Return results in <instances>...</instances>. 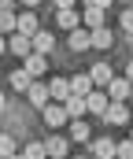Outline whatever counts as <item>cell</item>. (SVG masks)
Here are the masks:
<instances>
[{"label":"cell","instance_id":"cell-3","mask_svg":"<svg viewBox=\"0 0 133 159\" xmlns=\"http://www.w3.org/2000/svg\"><path fill=\"white\" fill-rule=\"evenodd\" d=\"M104 93H107V100H111V104H130V93H133V85H130L126 78H115L111 85H107V89H104Z\"/></svg>","mask_w":133,"mask_h":159},{"label":"cell","instance_id":"cell-24","mask_svg":"<svg viewBox=\"0 0 133 159\" xmlns=\"http://www.w3.org/2000/svg\"><path fill=\"white\" fill-rule=\"evenodd\" d=\"M115 159H133V137H126V141L115 144Z\"/></svg>","mask_w":133,"mask_h":159},{"label":"cell","instance_id":"cell-19","mask_svg":"<svg viewBox=\"0 0 133 159\" xmlns=\"http://www.w3.org/2000/svg\"><path fill=\"white\" fill-rule=\"evenodd\" d=\"M82 22H85V30H100V26H104V11H100V7H92V4H85Z\"/></svg>","mask_w":133,"mask_h":159},{"label":"cell","instance_id":"cell-9","mask_svg":"<svg viewBox=\"0 0 133 159\" xmlns=\"http://www.w3.org/2000/svg\"><path fill=\"white\" fill-rule=\"evenodd\" d=\"M41 115H44V126H52V129H59V126H63V122L70 119V115H67V107H63V104H48V107H44Z\"/></svg>","mask_w":133,"mask_h":159},{"label":"cell","instance_id":"cell-6","mask_svg":"<svg viewBox=\"0 0 133 159\" xmlns=\"http://www.w3.org/2000/svg\"><path fill=\"white\" fill-rule=\"evenodd\" d=\"M7 52H11V56H19V59L33 56V37H22V34H11V37H7Z\"/></svg>","mask_w":133,"mask_h":159},{"label":"cell","instance_id":"cell-36","mask_svg":"<svg viewBox=\"0 0 133 159\" xmlns=\"http://www.w3.org/2000/svg\"><path fill=\"white\" fill-rule=\"evenodd\" d=\"M70 159H85V156H70Z\"/></svg>","mask_w":133,"mask_h":159},{"label":"cell","instance_id":"cell-5","mask_svg":"<svg viewBox=\"0 0 133 159\" xmlns=\"http://www.w3.org/2000/svg\"><path fill=\"white\" fill-rule=\"evenodd\" d=\"M89 152H92V159H115V141L104 133V137H92L89 141Z\"/></svg>","mask_w":133,"mask_h":159},{"label":"cell","instance_id":"cell-31","mask_svg":"<svg viewBox=\"0 0 133 159\" xmlns=\"http://www.w3.org/2000/svg\"><path fill=\"white\" fill-rule=\"evenodd\" d=\"M0 11H15V0H0Z\"/></svg>","mask_w":133,"mask_h":159},{"label":"cell","instance_id":"cell-16","mask_svg":"<svg viewBox=\"0 0 133 159\" xmlns=\"http://www.w3.org/2000/svg\"><path fill=\"white\" fill-rule=\"evenodd\" d=\"M70 137H74L78 144H89V141H92V129H89V122H85V119H70Z\"/></svg>","mask_w":133,"mask_h":159},{"label":"cell","instance_id":"cell-26","mask_svg":"<svg viewBox=\"0 0 133 159\" xmlns=\"http://www.w3.org/2000/svg\"><path fill=\"white\" fill-rule=\"evenodd\" d=\"M118 22H122V30L133 37V7H126V11H122V19H118Z\"/></svg>","mask_w":133,"mask_h":159},{"label":"cell","instance_id":"cell-15","mask_svg":"<svg viewBox=\"0 0 133 159\" xmlns=\"http://www.w3.org/2000/svg\"><path fill=\"white\" fill-rule=\"evenodd\" d=\"M52 48H55V34H48V30H37V34H33V52H37V56H48Z\"/></svg>","mask_w":133,"mask_h":159},{"label":"cell","instance_id":"cell-32","mask_svg":"<svg viewBox=\"0 0 133 159\" xmlns=\"http://www.w3.org/2000/svg\"><path fill=\"white\" fill-rule=\"evenodd\" d=\"M4 52H7V37L0 34V56H4Z\"/></svg>","mask_w":133,"mask_h":159},{"label":"cell","instance_id":"cell-22","mask_svg":"<svg viewBox=\"0 0 133 159\" xmlns=\"http://www.w3.org/2000/svg\"><path fill=\"white\" fill-rule=\"evenodd\" d=\"M22 156L26 159H48V148H44V141H30V144L22 148Z\"/></svg>","mask_w":133,"mask_h":159},{"label":"cell","instance_id":"cell-18","mask_svg":"<svg viewBox=\"0 0 133 159\" xmlns=\"http://www.w3.org/2000/svg\"><path fill=\"white\" fill-rule=\"evenodd\" d=\"M92 34V48H100V52H107L111 44H115V34L107 30V26H100V30H89Z\"/></svg>","mask_w":133,"mask_h":159},{"label":"cell","instance_id":"cell-20","mask_svg":"<svg viewBox=\"0 0 133 159\" xmlns=\"http://www.w3.org/2000/svg\"><path fill=\"white\" fill-rule=\"evenodd\" d=\"M96 85H92V78L89 74H74V81H70V96H89Z\"/></svg>","mask_w":133,"mask_h":159},{"label":"cell","instance_id":"cell-17","mask_svg":"<svg viewBox=\"0 0 133 159\" xmlns=\"http://www.w3.org/2000/svg\"><path fill=\"white\" fill-rule=\"evenodd\" d=\"M63 107H67V115H70V119H89V104H85V96H70Z\"/></svg>","mask_w":133,"mask_h":159},{"label":"cell","instance_id":"cell-4","mask_svg":"<svg viewBox=\"0 0 133 159\" xmlns=\"http://www.w3.org/2000/svg\"><path fill=\"white\" fill-rule=\"evenodd\" d=\"M26 100H30L37 111H44V107L52 104V93H48V85H44V81H33V85L26 89Z\"/></svg>","mask_w":133,"mask_h":159},{"label":"cell","instance_id":"cell-2","mask_svg":"<svg viewBox=\"0 0 133 159\" xmlns=\"http://www.w3.org/2000/svg\"><path fill=\"white\" fill-rule=\"evenodd\" d=\"M89 78H92L96 89H107V85L115 81V70H111V63H107V59H96V63H92V70H89Z\"/></svg>","mask_w":133,"mask_h":159},{"label":"cell","instance_id":"cell-11","mask_svg":"<svg viewBox=\"0 0 133 159\" xmlns=\"http://www.w3.org/2000/svg\"><path fill=\"white\" fill-rule=\"evenodd\" d=\"M37 30H41L37 15H33V11H19V26H15V34H22V37H33Z\"/></svg>","mask_w":133,"mask_h":159},{"label":"cell","instance_id":"cell-8","mask_svg":"<svg viewBox=\"0 0 133 159\" xmlns=\"http://www.w3.org/2000/svg\"><path fill=\"white\" fill-rule=\"evenodd\" d=\"M48 93H52V104H67L70 100V78H52Z\"/></svg>","mask_w":133,"mask_h":159},{"label":"cell","instance_id":"cell-7","mask_svg":"<svg viewBox=\"0 0 133 159\" xmlns=\"http://www.w3.org/2000/svg\"><path fill=\"white\" fill-rule=\"evenodd\" d=\"M130 115H133L130 104H111V107H107V115H104V122H107V126H126Z\"/></svg>","mask_w":133,"mask_h":159},{"label":"cell","instance_id":"cell-14","mask_svg":"<svg viewBox=\"0 0 133 159\" xmlns=\"http://www.w3.org/2000/svg\"><path fill=\"white\" fill-rule=\"evenodd\" d=\"M85 48H92V34H89L85 26L70 30V52H85Z\"/></svg>","mask_w":133,"mask_h":159},{"label":"cell","instance_id":"cell-25","mask_svg":"<svg viewBox=\"0 0 133 159\" xmlns=\"http://www.w3.org/2000/svg\"><path fill=\"white\" fill-rule=\"evenodd\" d=\"M7 156H15V137L11 133H0V159H7Z\"/></svg>","mask_w":133,"mask_h":159},{"label":"cell","instance_id":"cell-35","mask_svg":"<svg viewBox=\"0 0 133 159\" xmlns=\"http://www.w3.org/2000/svg\"><path fill=\"white\" fill-rule=\"evenodd\" d=\"M130 107H133V93H130Z\"/></svg>","mask_w":133,"mask_h":159},{"label":"cell","instance_id":"cell-29","mask_svg":"<svg viewBox=\"0 0 133 159\" xmlns=\"http://www.w3.org/2000/svg\"><path fill=\"white\" fill-rule=\"evenodd\" d=\"M122 78H126V81H130V85H133V59H130V63H126V74H122Z\"/></svg>","mask_w":133,"mask_h":159},{"label":"cell","instance_id":"cell-13","mask_svg":"<svg viewBox=\"0 0 133 159\" xmlns=\"http://www.w3.org/2000/svg\"><path fill=\"white\" fill-rule=\"evenodd\" d=\"M22 67H26V74H30L33 81H41V78H44V67H48V59L33 52V56H26V59H22Z\"/></svg>","mask_w":133,"mask_h":159},{"label":"cell","instance_id":"cell-39","mask_svg":"<svg viewBox=\"0 0 133 159\" xmlns=\"http://www.w3.org/2000/svg\"><path fill=\"white\" fill-rule=\"evenodd\" d=\"M126 4H130V0H126Z\"/></svg>","mask_w":133,"mask_h":159},{"label":"cell","instance_id":"cell-30","mask_svg":"<svg viewBox=\"0 0 133 159\" xmlns=\"http://www.w3.org/2000/svg\"><path fill=\"white\" fill-rule=\"evenodd\" d=\"M19 4H22V7H26V11H33V7H37V4H41V0H19Z\"/></svg>","mask_w":133,"mask_h":159},{"label":"cell","instance_id":"cell-28","mask_svg":"<svg viewBox=\"0 0 133 159\" xmlns=\"http://www.w3.org/2000/svg\"><path fill=\"white\" fill-rule=\"evenodd\" d=\"M55 4V11H67V7H74V0H52Z\"/></svg>","mask_w":133,"mask_h":159},{"label":"cell","instance_id":"cell-12","mask_svg":"<svg viewBox=\"0 0 133 159\" xmlns=\"http://www.w3.org/2000/svg\"><path fill=\"white\" fill-rule=\"evenodd\" d=\"M44 148H48V159H67V152H70V141L55 133V137H48V141H44Z\"/></svg>","mask_w":133,"mask_h":159},{"label":"cell","instance_id":"cell-21","mask_svg":"<svg viewBox=\"0 0 133 159\" xmlns=\"http://www.w3.org/2000/svg\"><path fill=\"white\" fill-rule=\"evenodd\" d=\"M11 85H15V93H26V89L33 85V78L26 74V67H15V70H11Z\"/></svg>","mask_w":133,"mask_h":159},{"label":"cell","instance_id":"cell-33","mask_svg":"<svg viewBox=\"0 0 133 159\" xmlns=\"http://www.w3.org/2000/svg\"><path fill=\"white\" fill-rule=\"evenodd\" d=\"M4 107H7V96H4V89H0V111H4Z\"/></svg>","mask_w":133,"mask_h":159},{"label":"cell","instance_id":"cell-27","mask_svg":"<svg viewBox=\"0 0 133 159\" xmlns=\"http://www.w3.org/2000/svg\"><path fill=\"white\" fill-rule=\"evenodd\" d=\"M85 4H92V7H100V11H107V7H111L115 0H85Z\"/></svg>","mask_w":133,"mask_h":159},{"label":"cell","instance_id":"cell-38","mask_svg":"<svg viewBox=\"0 0 133 159\" xmlns=\"http://www.w3.org/2000/svg\"><path fill=\"white\" fill-rule=\"evenodd\" d=\"M130 7H133V0H130Z\"/></svg>","mask_w":133,"mask_h":159},{"label":"cell","instance_id":"cell-10","mask_svg":"<svg viewBox=\"0 0 133 159\" xmlns=\"http://www.w3.org/2000/svg\"><path fill=\"white\" fill-rule=\"evenodd\" d=\"M55 26H59V30H78V26H82V11H78V7L55 11Z\"/></svg>","mask_w":133,"mask_h":159},{"label":"cell","instance_id":"cell-34","mask_svg":"<svg viewBox=\"0 0 133 159\" xmlns=\"http://www.w3.org/2000/svg\"><path fill=\"white\" fill-rule=\"evenodd\" d=\"M7 159H26V156H22V152H15V156H7Z\"/></svg>","mask_w":133,"mask_h":159},{"label":"cell","instance_id":"cell-23","mask_svg":"<svg viewBox=\"0 0 133 159\" xmlns=\"http://www.w3.org/2000/svg\"><path fill=\"white\" fill-rule=\"evenodd\" d=\"M15 26H19V15L15 11H0V34H15Z\"/></svg>","mask_w":133,"mask_h":159},{"label":"cell","instance_id":"cell-37","mask_svg":"<svg viewBox=\"0 0 133 159\" xmlns=\"http://www.w3.org/2000/svg\"><path fill=\"white\" fill-rule=\"evenodd\" d=\"M130 137H133V126H130Z\"/></svg>","mask_w":133,"mask_h":159},{"label":"cell","instance_id":"cell-1","mask_svg":"<svg viewBox=\"0 0 133 159\" xmlns=\"http://www.w3.org/2000/svg\"><path fill=\"white\" fill-rule=\"evenodd\" d=\"M85 104H89V119H104L107 115V107H111V100H107V93L104 89H92L85 96Z\"/></svg>","mask_w":133,"mask_h":159}]
</instances>
